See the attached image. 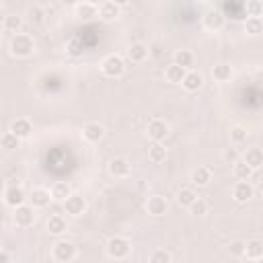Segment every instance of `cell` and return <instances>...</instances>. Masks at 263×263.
<instances>
[{
    "label": "cell",
    "mask_w": 263,
    "mask_h": 263,
    "mask_svg": "<svg viewBox=\"0 0 263 263\" xmlns=\"http://www.w3.org/2000/svg\"><path fill=\"white\" fill-rule=\"evenodd\" d=\"M35 51V41L27 33H16L10 39V53L16 58H29Z\"/></svg>",
    "instance_id": "6da1fadb"
},
{
    "label": "cell",
    "mask_w": 263,
    "mask_h": 263,
    "mask_svg": "<svg viewBox=\"0 0 263 263\" xmlns=\"http://www.w3.org/2000/svg\"><path fill=\"white\" fill-rule=\"evenodd\" d=\"M101 70H103V74L109 76V78H119V76H123V72H125V62H123V58H121L119 53H109V55L103 58Z\"/></svg>",
    "instance_id": "7a4b0ae2"
},
{
    "label": "cell",
    "mask_w": 263,
    "mask_h": 263,
    "mask_svg": "<svg viewBox=\"0 0 263 263\" xmlns=\"http://www.w3.org/2000/svg\"><path fill=\"white\" fill-rule=\"evenodd\" d=\"M129 251H132V242L125 236H111L107 242V255L115 261L125 259L129 255Z\"/></svg>",
    "instance_id": "3957f363"
},
{
    "label": "cell",
    "mask_w": 263,
    "mask_h": 263,
    "mask_svg": "<svg viewBox=\"0 0 263 263\" xmlns=\"http://www.w3.org/2000/svg\"><path fill=\"white\" fill-rule=\"evenodd\" d=\"M51 257H53L58 263H68V261H72V259L76 257V245H74L72 240L62 238V240H58V242L51 247Z\"/></svg>",
    "instance_id": "277c9868"
},
{
    "label": "cell",
    "mask_w": 263,
    "mask_h": 263,
    "mask_svg": "<svg viewBox=\"0 0 263 263\" xmlns=\"http://www.w3.org/2000/svg\"><path fill=\"white\" fill-rule=\"evenodd\" d=\"M27 199H29V197H27V193H25V189H23L21 185H8V187L4 189V203H6L8 208H12V210L25 205Z\"/></svg>",
    "instance_id": "5b68a950"
},
{
    "label": "cell",
    "mask_w": 263,
    "mask_h": 263,
    "mask_svg": "<svg viewBox=\"0 0 263 263\" xmlns=\"http://www.w3.org/2000/svg\"><path fill=\"white\" fill-rule=\"evenodd\" d=\"M224 21H226L224 12H222L220 8H216V6L208 8V10L203 12V16H201V23H203V27H205L208 31H220V29L224 27Z\"/></svg>",
    "instance_id": "8992f818"
},
{
    "label": "cell",
    "mask_w": 263,
    "mask_h": 263,
    "mask_svg": "<svg viewBox=\"0 0 263 263\" xmlns=\"http://www.w3.org/2000/svg\"><path fill=\"white\" fill-rule=\"evenodd\" d=\"M146 132H148V138L152 142H164V138L171 134V127H168V123L164 119H152L148 123Z\"/></svg>",
    "instance_id": "52a82bcc"
},
{
    "label": "cell",
    "mask_w": 263,
    "mask_h": 263,
    "mask_svg": "<svg viewBox=\"0 0 263 263\" xmlns=\"http://www.w3.org/2000/svg\"><path fill=\"white\" fill-rule=\"evenodd\" d=\"M12 220H14L16 226L29 228V226L35 222V208H33V205H27V203L21 205V208H16L14 214H12Z\"/></svg>",
    "instance_id": "ba28073f"
},
{
    "label": "cell",
    "mask_w": 263,
    "mask_h": 263,
    "mask_svg": "<svg viewBox=\"0 0 263 263\" xmlns=\"http://www.w3.org/2000/svg\"><path fill=\"white\" fill-rule=\"evenodd\" d=\"M62 205H64L66 214H70V216H80L86 212V199L80 193H72Z\"/></svg>",
    "instance_id": "9c48e42d"
},
{
    "label": "cell",
    "mask_w": 263,
    "mask_h": 263,
    "mask_svg": "<svg viewBox=\"0 0 263 263\" xmlns=\"http://www.w3.org/2000/svg\"><path fill=\"white\" fill-rule=\"evenodd\" d=\"M253 193H255V189H253L251 181H236L232 187V197L236 203H247L253 197Z\"/></svg>",
    "instance_id": "30bf717a"
},
{
    "label": "cell",
    "mask_w": 263,
    "mask_h": 263,
    "mask_svg": "<svg viewBox=\"0 0 263 263\" xmlns=\"http://www.w3.org/2000/svg\"><path fill=\"white\" fill-rule=\"evenodd\" d=\"M121 8H123V4H119V2H111V0L109 2H101L99 4V16L105 23H111L121 14Z\"/></svg>",
    "instance_id": "8fae6325"
},
{
    "label": "cell",
    "mask_w": 263,
    "mask_h": 263,
    "mask_svg": "<svg viewBox=\"0 0 263 263\" xmlns=\"http://www.w3.org/2000/svg\"><path fill=\"white\" fill-rule=\"evenodd\" d=\"M168 210V201L162 195H150L146 201V212L150 216H164Z\"/></svg>",
    "instance_id": "7c38bea8"
},
{
    "label": "cell",
    "mask_w": 263,
    "mask_h": 263,
    "mask_svg": "<svg viewBox=\"0 0 263 263\" xmlns=\"http://www.w3.org/2000/svg\"><path fill=\"white\" fill-rule=\"evenodd\" d=\"M8 132H12L18 140H23V138H29V136H31L33 123H31L27 117H16V119L10 121V129H8Z\"/></svg>",
    "instance_id": "4fadbf2b"
},
{
    "label": "cell",
    "mask_w": 263,
    "mask_h": 263,
    "mask_svg": "<svg viewBox=\"0 0 263 263\" xmlns=\"http://www.w3.org/2000/svg\"><path fill=\"white\" fill-rule=\"evenodd\" d=\"M29 201L33 208H47L51 199V191L45 189V187H35L31 193H29Z\"/></svg>",
    "instance_id": "5bb4252c"
},
{
    "label": "cell",
    "mask_w": 263,
    "mask_h": 263,
    "mask_svg": "<svg viewBox=\"0 0 263 263\" xmlns=\"http://www.w3.org/2000/svg\"><path fill=\"white\" fill-rule=\"evenodd\" d=\"M181 86H183L187 92H195V90H199V88L203 86V74L197 72V70H189V72L185 74Z\"/></svg>",
    "instance_id": "9a60e30c"
},
{
    "label": "cell",
    "mask_w": 263,
    "mask_h": 263,
    "mask_svg": "<svg viewBox=\"0 0 263 263\" xmlns=\"http://www.w3.org/2000/svg\"><path fill=\"white\" fill-rule=\"evenodd\" d=\"M109 175L111 177H117V179L127 177L129 175V162H127V158H123V156L111 158V162H109Z\"/></svg>",
    "instance_id": "2e32d148"
},
{
    "label": "cell",
    "mask_w": 263,
    "mask_h": 263,
    "mask_svg": "<svg viewBox=\"0 0 263 263\" xmlns=\"http://www.w3.org/2000/svg\"><path fill=\"white\" fill-rule=\"evenodd\" d=\"M74 12L82 21H90V18L99 16V4H95V2H78V4H74Z\"/></svg>",
    "instance_id": "e0dca14e"
},
{
    "label": "cell",
    "mask_w": 263,
    "mask_h": 263,
    "mask_svg": "<svg viewBox=\"0 0 263 263\" xmlns=\"http://www.w3.org/2000/svg\"><path fill=\"white\" fill-rule=\"evenodd\" d=\"M125 53H127V60L134 62V64H142V62L148 60V47L144 43H140V41L138 43H132Z\"/></svg>",
    "instance_id": "ac0fdd59"
},
{
    "label": "cell",
    "mask_w": 263,
    "mask_h": 263,
    "mask_svg": "<svg viewBox=\"0 0 263 263\" xmlns=\"http://www.w3.org/2000/svg\"><path fill=\"white\" fill-rule=\"evenodd\" d=\"M103 136H105V127L97 121H90L82 127V138L86 142H99V140H103Z\"/></svg>",
    "instance_id": "d6986e66"
},
{
    "label": "cell",
    "mask_w": 263,
    "mask_h": 263,
    "mask_svg": "<svg viewBox=\"0 0 263 263\" xmlns=\"http://www.w3.org/2000/svg\"><path fill=\"white\" fill-rule=\"evenodd\" d=\"M189 181H191L195 187H205V185H210V181H212V171H210V166H197V168H193Z\"/></svg>",
    "instance_id": "ffe728a7"
},
{
    "label": "cell",
    "mask_w": 263,
    "mask_h": 263,
    "mask_svg": "<svg viewBox=\"0 0 263 263\" xmlns=\"http://www.w3.org/2000/svg\"><path fill=\"white\" fill-rule=\"evenodd\" d=\"M49 191H51V199L58 201V203H64V201L72 195V189H70V185H68L66 181H58V183H53Z\"/></svg>",
    "instance_id": "44dd1931"
},
{
    "label": "cell",
    "mask_w": 263,
    "mask_h": 263,
    "mask_svg": "<svg viewBox=\"0 0 263 263\" xmlns=\"http://www.w3.org/2000/svg\"><path fill=\"white\" fill-rule=\"evenodd\" d=\"M66 230H68V224H66V218H64V216H60V214L49 216V220H47V232H49V234L62 236Z\"/></svg>",
    "instance_id": "7402d4cb"
},
{
    "label": "cell",
    "mask_w": 263,
    "mask_h": 263,
    "mask_svg": "<svg viewBox=\"0 0 263 263\" xmlns=\"http://www.w3.org/2000/svg\"><path fill=\"white\" fill-rule=\"evenodd\" d=\"M242 160H245L253 171H257V168L263 166V150H261L259 146H253V148H249V150L245 152Z\"/></svg>",
    "instance_id": "603a6c76"
},
{
    "label": "cell",
    "mask_w": 263,
    "mask_h": 263,
    "mask_svg": "<svg viewBox=\"0 0 263 263\" xmlns=\"http://www.w3.org/2000/svg\"><path fill=\"white\" fill-rule=\"evenodd\" d=\"M193 62H195V55H193V51H189V49H177V51L173 53V64H177V66H181V68H185V70H191Z\"/></svg>",
    "instance_id": "cb8c5ba5"
},
{
    "label": "cell",
    "mask_w": 263,
    "mask_h": 263,
    "mask_svg": "<svg viewBox=\"0 0 263 263\" xmlns=\"http://www.w3.org/2000/svg\"><path fill=\"white\" fill-rule=\"evenodd\" d=\"M187 72H189V70H185V68L177 66V64H168V66H166V70H164V78H166L168 82H173V84H181Z\"/></svg>",
    "instance_id": "d4e9b609"
},
{
    "label": "cell",
    "mask_w": 263,
    "mask_h": 263,
    "mask_svg": "<svg viewBox=\"0 0 263 263\" xmlns=\"http://www.w3.org/2000/svg\"><path fill=\"white\" fill-rule=\"evenodd\" d=\"M245 257L251 259V261H257L263 257V240L259 238H253V240H247V251H245Z\"/></svg>",
    "instance_id": "484cf974"
},
{
    "label": "cell",
    "mask_w": 263,
    "mask_h": 263,
    "mask_svg": "<svg viewBox=\"0 0 263 263\" xmlns=\"http://www.w3.org/2000/svg\"><path fill=\"white\" fill-rule=\"evenodd\" d=\"M148 158H150L154 164L162 162V160L166 158V148H164V144H162V142H152V144L148 146Z\"/></svg>",
    "instance_id": "4316f807"
},
{
    "label": "cell",
    "mask_w": 263,
    "mask_h": 263,
    "mask_svg": "<svg viewBox=\"0 0 263 263\" xmlns=\"http://www.w3.org/2000/svg\"><path fill=\"white\" fill-rule=\"evenodd\" d=\"M232 175H234L236 181H249L251 175H253V168L245 160H238V162L232 164Z\"/></svg>",
    "instance_id": "83f0119b"
},
{
    "label": "cell",
    "mask_w": 263,
    "mask_h": 263,
    "mask_svg": "<svg viewBox=\"0 0 263 263\" xmlns=\"http://www.w3.org/2000/svg\"><path fill=\"white\" fill-rule=\"evenodd\" d=\"M27 21H29V25H33V27H41V25L45 23V10H43L41 6H29V10H27Z\"/></svg>",
    "instance_id": "f1b7e54d"
},
{
    "label": "cell",
    "mask_w": 263,
    "mask_h": 263,
    "mask_svg": "<svg viewBox=\"0 0 263 263\" xmlns=\"http://www.w3.org/2000/svg\"><path fill=\"white\" fill-rule=\"evenodd\" d=\"M212 76H214V80H218V82H228V80L232 78V68H230V64H216L214 70H212Z\"/></svg>",
    "instance_id": "f546056e"
},
{
    "label": "cell",
    "mask_w": 263,
    "mask_h": 263,
    "mask_svg": "<svg viewBox=\"0 0 263 263\" xmlns=\"http://www.w3.org/2000/svg\"><path fill=\"white\" fill-rule=\"evenodd\" d=\"M21 27H23V16H18V14H6L4 21H2V29L4 31H10L14 35H16V31Z\"/></svg>",
    "instance_id": "4dcf8cb0"
},
{
    "label": "cell",
    "mask_w": 263,
    "mask_h": 263,
    "mask_svg": "<svg viewBox=\"0 0 263 263\" xmlns=\"http://www.w3.org/2000/svg\"><path fill=\"white\" fill-rule=\"evenodd\" d=\"M245 33H249V35H261L263 33V18L247 16L245 18Z\"/></svg>",
    "instance_id": "1f68e13d"
},
{
    "label": "cell",
    "mask_w": 263,
    "mask_h": 263,
    "mask_svg": "<svg viewBox=\"0 0 263 263\" xmlns=\"http://www.w3.org/2000/svg\"><path fill=\"white\" fill-rule=\"evenodd\" d=\"M195 199H197V193H195L191 187H185V189H181V191L177 193V203L183 205V208H189Z\"/></svg>",
    "instance_id": "d6a6232c"
},
{
    "label": "cell",
    "mask_w": 263,
    "mask_h": 263,
    "mask_svg": "<svg viewBox=\"0 0 263 263\" xmlns=\"http://www.w3.org/2000/svg\"><path fill=\"white\" fill-rule=\"evenodd\" d=\"M247 138H249V129H247L245 125H232V127H230V142H232L234 146L247 142Z\"/></svg>",
    "instance_id": "836d02e7"
},
{
    "label": "cell",
    "mask_w": 263,
    "mask_h": 263,
    "mask_svg": "<svg viewBox=\"0 0 263 263\" xmlns=\"http://www.w3.org/2000/svg\"><path fill=\"white\" fill-rule=\"evenodd\" d=\"M245 12H247V16L263 18V2L261 0H249V2H245Z\"/></svg>",
    "instance_id": "e575fe53"
},
{
    "label": "cell",
    "mask_w": 263,
    "mask_h": 263,
    "mask_svg": "<svg viewBox=\"0 0 263 263\" xmlns=\"http://www.w3.org/2000/svg\"><path fill=\"white\" fill-rule=\"evenodd\" d=\"M150 263H171V253L164 249H154L148 257Z\"/></svg>",
    "instance_id": "d590c367"
},
{
    "label": "cell",
    "mask_w": 263,
    "mask_h": 263,
    "mask_svg": "<svg viewBox=\"0 0 263 263\" xmlns=\"http://www.w3.org/2000/svg\"><path fill=\"white\" fill-rule=\"evenodd\" d=\"M18 144H21V140H18L12 132H6V134L2 136V148H4V150H14V148H18Z\"/></svg>",
    "instance_id": "8d00e7d4"
},
{
    "label": "cell",
    "mask_w": 263,
    "mask_h": 263,
    "mask_svg": "<svg viewBox=\"0 0 263 263\" xmlns=\"http://www.w3.org/2000/svg\"><path fill=\"white\" fill-rule=\"evenodd\" d=\"M189 212H191L193 216H203V214H208V201L201 199V197H197V199L189 205Z\"/></svg>",
    "instance_id": "74e56055"
},
{
    "label": "cell",
    "mask_w": 263,
    "mask_h": 263,
    "mask_svg": "<svg viewBox=\"0 0 263 263\" xmlns=\"http://www.w3.org/2000/svg\"><path fill=\"white\" fill-rule=\"evenodd\" d=\"M230 255L232 257H245V251H247V242L245 240H232L230 247H228Z\"/></svg>",
    "instance_id": "f35d334b"
},
{
    "label": "cell",
    "mask_w": 263,
    "mask_h": 263,
    "mask_svg": "<svg viewBox=\"0 0 263 263\" xmlns=\"http://www.w3.org/2000/svg\"><path fill=\"white\" fill-rule=\"evenodd\" d=\"M222 156H224V160H228V162H232V164L240 160V158H238V152H236V148H226Z\"/></svg>",
    "instance_id": "ab89813d"
},
{
    "label": "cell",
    "mask_w": 263,
    "mask_h": 263,
    "mask_svg": "<svg viewBox=\"0 0 263 263\" xmlns=\"http://www.w3.org/2000/svg\"><path fill=\"white\" fill-rule=\"evenodd\" d=\"M0 263H10V259H8V253H6V251H2V253H0Z\"/></svg>",
    "instance_id": "60d3db41"
},
{
    "label": "cell",
    "mask_w": 263,
    "mask_h": 263,
    "mask_svg": "<svg viewBox=\"0 0 263 263\" xmlns=\"http://www.w3.org/2000/svg\"><path fill=\"white\" fill-rule=\"evenodd\" d=\"M257 80H259V82H263V72H259V74H257Z\"/></svg>",
    "instance_id": "b9f144b4"
},
{
    "label": "cell",
    "mask_w": 263,
    "mask_h": 263,
    "mask_svg": "<svg viewBox=\"0 0 263 263\" xmlns=\"http://www.w3.org/2000/svg\"><path fill=\"white\" fill-rule=\"evenodd\" d=\"M257 263H263V257H261V259H257Z\"/></svg>",
    "instance_id": "7bdbcfd3"
}]
</instances>
